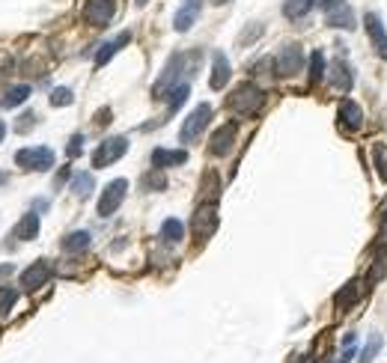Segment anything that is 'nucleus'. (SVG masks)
<instances>
[{
  "instance_id": "ddd939ff",
  "label": "nucleus",
  "mask_w": 387,
  "mask_h": 363,
  "mask_svg": "<svg viewBox=\"0 0 387 363\" xmlns=\"http://www.w3.org/2000/svg\"><path fill=\"white\" fill-rule=\"evenodd\" d=\"M232 146H235V122L221 125V128L209 137V152L215 155V158L230 155V152H232Z\"/></svg>"
},
{
  "instance_id": "a19ab883",
  "label": "nucleus",
  "mask_w": 387,
  "mask_h": 363,
  "mask_svg": "<svg viewBox=\"0 0 387 363\" xmlns=\"http://www.w3.org/2000/svg\"><path fill=\"white\" fill-rule=\"evenodd\" d=\"M143 4H149V0H137V6H143Z\"/></svg>"
},
{
  "instance_id": "2f4dec72",
  "label": "nucleus",
  "mask_w": 387,
  "mask_h": 363,
  "mask_svg": "<svg viewBox=\"0 0 387 363\" xmlns=\"http://www.w3.org/2000/svg\"><path fill=\"white\" fill-rule=\"evenodd\" d=\"M15 301H18V292L4 286V289H0V316H9V310L15 307Z\"/></svg>"
},
{
  "instance_id": "6ab92c4d",
  "label": "nucleus",
  "mask_w": 387,
  "mask_h": 363,
  "mask_svg": "<svg viewBox=\"0 0 387 363\" xmlns=\"http://www.w3.org/2000/svg\"><path fill=\"white\" fill-rule=\"evenodd\" d=\"M39 235V215H24L18 223H15V230H12V239H18V242H30Z\"/></svg>"
},
{
  "instance_id": "0eeeda50",
  "label": "nucleus",
  "mask_w": 387,
  "mask_h": 363,
  "mask_svg": "<svg viewBox=\"0 0 387 363\" xmlns=\"http://www.w3.org/2000/svg\"><path fill=\"white\" fill-rule=\"evenodd\" d=\"M126 194H129V179H114L110 185H105L102 197H98V215L110 218V215H114V211L122 206Z\"/></svg>"
},
{
  "instance_id": "c9c22d12",
  "label": "nucleus",
  "mask_w": 387,
  "mask_h": 363,
  "mask_svg": "<svg viewBox=\"0 0 387 363\" xmlns=\"http://www.w3.org/2000/svg\"><path fill=\"white\" fill-rule=\"evenodd\" d=\"M107 117H110V110H98V119H96V122H98V125H107V122H110Z\"/></svg>"
},
{
  "instance_id": "6e6552de",
  "label": "nucleus",
  "mask_w": 387,
  "mask_h": 363,
  "mask_svg": "<svg viewBox=\"0 0 387 363\" xmlns=\"http://www.w3.org/2000/svg\"><path fill=\"white\" fill-rule=\"evenodd\" d=\"M336 119H340V128L346 134H355L364 128V110H360L358 102H352V98H343L340 107H336Z\"/></svg>"
},
{
  "instance_id": "dca6fc26",
  "label": "nucleus",
  "mask_w": 387,
  "mask_h": 363,
  "mask_svg": "<svg viewBox=\"0 0 387 363\" xmlns=\"http://www.w3.org/2000/svg\"><path fill=\"white\" fill-rule=\"evenodd\" d=\"M360 295H364V283H360V280H348L346 286H343V289L340 292H336L334 295V307L336 310H352L358 301H360Z\"/></svg>"
},
{
  "instance_id": "e433bc0d",
  "label": "nucleus",
  "mask_w": 387,
  "mask_h": 363,
  "mask_svg": "<svg viewBox=\"0 0 387 363\" xmlns=\"http://www.w3.org/2000/svg\"><path fill=\"white\" fill-rule=\"evenodd\" d=\"M4 137H6V122L0 119V143H4Z\"/></svg>"
},
{
  "instance_id": "a211bd4d",
  "label": "nucleus",
  "mask_w": 387,
  "mask_h": 363,
  "mask_svg": "<svg viewBox=\"0 0 387 363\" xmlns=\"http://www.w3.org/2000/svg\"><path fill=\"white\" fill-rule=\"evenodd\" d=\"M188 161V152L185 149H152V167L167 170V167H179Z\"/></svg>"
},
{
  "instance_id": "f704fd0d",
  "label": "nucleus",
  "mask_w": 387,
  "mask_h": 363,
  "mask_svg": "<svg viewBox=\"0 0 387 363\" xmlns=\"http://www.w3.org/2000/svg\"><path fill=\"white\" fill-rule=\"evenodd\" d=\"M30 125H36V114H33V110H27V114H21V117H18L15 131L24 134V131H30Z\"/></svg>"
},
{
  "instance_id": "1a4fd4ad",
  "label": "nucleus",
  "mask_w": 387,
  "mask_h": 363,
  "mask_svg": "<svg viewBox=\"0 0 387 363\" xmlns=\"http://www.w3.org/2000/svg\"><path fill=\"white\" fill-rule=\"evenodd\" d=\"M114 0H86L84 4V18L90 27H105V24H110V18H114Z\"/></svg>"
},
{
  "instance_id": "7c9ffc66",
  "label": "nucleus",
  "mask_w": 387,
  "mask_h": 363,
  "mask_svg": "<svg viewBox=\"0 0 387 363\" xmlns=\"http://www.w3.org/2000/svg\"><path fill=\"white\" fill-rule=\"evenodd\" d=\"M164 185H167V179H164V173H161L158 167H152V173H146V176H143V187H146V191H161Z\"/></svg>"
},
{
  "instance_id": "473e14b6",
  "label": "nucleus",
  "mask_w": 387,
  "mask_h": 363,
  "mask_svg": "<svg viewBox=\"0 0 387 363\" xmlns=\"http://www.w3.org/2000/svg\"><path fill=\"white\" fill-rule=\"evenodd\" d=\"M72 102H74V95H72L69 86H57V90L51 93V105L54 107H69Z\"/></svg>"
},
{
  "instance_id": "b1692460",
  "label": "nucleus",
  "mask_w": 387,
  "mask_h": 363,
  "mask_svg": "<svg viewBox=\"0 0 387 363\" xmlns=\"http://www.w3.org/2000/svg\"><path fill=\"white\" fill-rule=\"evenodd\" d=\"M30 98V86L27 84H18V86H9V90L4 93V98H0V105L4 107H18Z\"/></svg>"
},
{
  "instance_id": "72a5a7b5",
  "label": "nucleus",
  "mask_w": 387,
  "mask_h": 363,
  "mask_svg": "<svg viewBox=\"0 0 387 363\" xmlns=\"http://www.w3.org/2000/svg\"><path fill=\"white\" fill-rule=\"evenodd\" d=\"M66 152H69V158H78V155L84 152V134H72V140H69V146H66Z\"/></svg>"
},
{
  "instance_id": "393cba45",
  "label": "nucleus",
  "mask_w": 387,
  "mask_h": 363,
  "mask_svg": "<svg viewBox=\"0 0 387 363\" xmlns=\"http://www.w3.org/2000/svg\"><path fill=\"white\" fill-rule=\"evenodd\" d=\"M310 9H313V0H286V4H283V15L289 18V21H295V18H304Z\"/></svg>"
},
{
  "instance_id": "bb28decb",
  "label": "nucleus",
  "mask_w": 387,
  "mask_h": 363,
  "mask_svg": "<svg viewBox=\"0 0 387 363\" xmlns=\"http://www.w3.org/2000/svg\"><path fill=\"white\" fill-rule=\"evenodd\" d=\"M93 173H78V176L72 179V191L78 194V197H90V191H93Z\"/></svg>"
},
{
  "instance_id": "412c9836",
  "label": "nucleus",
  "mask_w": 387,
  "mask_h": 363,
  "mask_svg": "<svg viewBox=\"0 0 387 363\" xmlns=\"http://www.w3.org/2000/svg\"><path fill=\"white\" fill-rule=\"evenodd\" d=\"M387 277V244H379L376 247V256H372V268L367 274L369 283H381Z\"/></svg>"
},
{
  "instance_id": "c756f323",
  "label": "nucleus",
  "mask_w": 387,
  "mask_h": 363,
  "mask_svg": "<svg viewBox=\"0 0 387 363\" xmlns=\"http://www.w3.org/2000/svg\"><path fill=\"white\" fill-rule=\"evenodd\" d=\"M381 334H372V340L367 343V348H364V355H360V360L358 363H372V360H376L379 357V352H381Z\"/></svg>"
},
{
  "instance_id": "9d476101",
  "label": "nucleus",
  "mask_w": 387,
  "mask_h": 363,
  "mask_svg": "<svg viewBox=\"0 0 387 363\" xmlns=\"http://www.w3.org/2000/svg\"><path fill=\"white\" fill-rule=\"evenodd\" d=\"M328 84L334 86V90H340V93H352V86H355V72H352V66L340 57V60H334L331 66H328Z\"/></svg>"
},
{
  "instance_id": "ea45409f",
  "label": "nucleus",
  "mask_w": 387,
  "mask_h": 363,
  "mask_svg": "<svg viewBox=\"0 0 387 363\" xmlns=\"http://www.w3.org/2000/svg\"><path fill=\"white\" fill-rule=\"evenodd\" d=\"M211 4H218V6H221V4H230V0H211Z\"/></svg>"
},
{
  "instance_id": "4468645a",
  "label": "nucleus",
  "mask_w": 387,
  "mask_h": 363,
  "mask_svg": "<svg viewBox=\"0 0 387 363\" xmlns=\"http://www.w3.org/2000/svg\"><path fill=\"white\" fill-rule=\"evenodd\" d=\"M191 227H194L197 239H209V235L218 230V209H215V203L199 206L197 215H194V220H191Z\"/></svg>"
},
{
  "instance_id": "f3484780",
  "label": "nucleus",
  "mask_w": 387,
  "mask_h": 363,
  "mask_svg": "<svg viewBox=\"0 0 387 363\" xmlns=\"http://www.w3.org/2000/svg\"><path fill=\"white\" fill-rule=\"evenodd\" d=\"M230 84V60L223 57V51H215L211 54V78H209V86L211 90H223Z\"/></svg>"
},
{
  "instance_id": "39448f33",
  "label": "nucleus",
  "mask_w": 387,
  "mask_h": 363,
  "mask_svg": "<svg viewBox=\"0 0 387 363\" xmlns=\"http://www.w3.org/2000/svg\"><path fill=\"white\" fill-rule=\"evenodd\" d=\"M15 164L21 170H36V173H45L54 167V152L48 146H30V149H21L15 155Z\"/></svg>"
},
{
  "instance_id": "20e7f679",
  "label": "nucleus",
  "mask_w": 387,
  "mask_h": 363,
  "mask_svg": "<svg viewBox=\"0 0 387 363\" xmlns=\"http://www.w3.org/2000/svg\"><path fill=\"white\" fill-rule=\"evenodd\" d=\"M211 122V105H197L191 114H188V119L182 122V131H179V140L182 143H194V140H199V134L206 131V125Z\"/></svg>"
},
{
  "instance_id": "c85d7f7f",
  "label": "nucleus",
  "mask_w": 387,
  "mask_h": 363,
  "mask_svg": "<svg viewBox=\"0 0 387 363\" xmlns=\"http://www.w3.org/2000/svg\"><path fill=\"white\" fill-rule=\"evenodd\" d=\"M372 158H376V173H379V179L387 182V146H384V143H376V146H372Z\"/></svg>"
},
{
  "instance_id": "9b49d317",
  "label": "nucleus",
  "mask_w": 387,
  "mask_h": 363,
  "mask_svg": "<svg viewBox=\"0 0 387 363\" xmlns=\"http://www.w3.org/2000/svg\"><path fill=\"white\" fill-rule=\"evenodd\" d=\"M364 24H367V36H369L372 48H376V54H379L381 60H387V30H384L381 15H379V12H367Z\"/></svg>"
},
{
  "instance_id": "f8f14e48",
  "label": "nucleus",
  "mask_w": 387,
  "mask_h": 363,
  "mask_svg": "<svg viewBox=\"0 0 387 363\" xmlns=\"http://www.w3.org/2000/svg\"><path fill=\"white\" fill-rule=\"evenodd\" d=\"M51 274H54L51 262H48V259H39V262H33L27 271H21V286H24L27 292H36L39 286H45L48 280H51Z\"/></svg>"
},
{
  "instance_id": "2eb2a0df",
  "label": "nucleus",
  "mask_w": 387,
  "mask_h": 363,
  "mask_svg": "<svg viewBox=\"0 0 387 363\" xmlns=\"http://www.w3.org/2000/svg\"><path fill=\"white\" fill-rule=\"evenodd\" d=\"M199 12H203V0H185L182 9L176 12V18H173V27H176L179 33H188L197 24Z\"/></svg>"
},
{
  "instance_id": "f257e3e1",
  "label": "nucleus",
  "mask_w": 387,
  "mask_h": 363,
  "mask_svg": "<svg viewBox=\"0 0 387 363\" xmlns=\"http://www.w3.org/2000/svg\"><path fill=\"white\" fill-rule=\"evenodd\" d=\"M262 105H265V93H262L256 84H242V86H235L232 95L227 98V107L235 110L239 117H254Z\"/></svg>"
},
{
  "instance_id": "79ce46f5",
  "label": "nucleus",
  "mask_w": 387,
  "mask_h": 363,
  "mask_svg": "<svg viewBox=\"0 0 387 363\" xmlns=\"http://www.w3.org/2000/svg\"><path fill=\"white\" fill-rule=\"evenodd\" d=\"M0 182H6V176H4V173H0Z\"/></svg>"
},
{
  "instance_id": "aec40b11",
  "label": "nucleus",
  "mask_w": 387,
  "mask_h": 363,
  "mask_svg": "<svg viewBox=\"0 0 387 363\" xmlns=\"http://www.w3.org/2000/svg\"><path fill=\"white\" fill-rule=\"evenodd\" d=\"M131 42V33H119L117 39H110V42H105L102 48H98V54H96V69H102L105 62L114 57V54H119V48L122 45H129Z\"/></svg>"
},
{
  "instance_id": "4c0bfd02",
  "label": "nucleus",
  "mask_w": 387,
  "mask_h": 363,
  "mask_svg": "<svg viewBox=\"0 0 387 363\" xmlns=\"http://www.w3.org/2000/svg\"><path fill=\"white\" fill-rule=\"evenodd\" d=\"M295 363H316L313 357H301V360H295Z\"/></svg>"
},
{
  "instance_id": "4be33fe9",
  "label": "nucleus",
  "mask_w": 387,
  "mask_h": 363,
  "mask_svg": "<svg viewBox=\"0 0 387 363\" xmlns=\"http://www.w3.org/2000/svg\"><path fill=\"white\" fill-rule=\"evenodd\" d=\"M60 247L66 250V253H81V250L90 247V232L86 230H78V232H69L63 242H60Z\"/></svg>"
},
{
  "instance_id": "a878e982",
  "label": "nucleus",
  "mask_w": 387,
  "mask_h": 363,
  "mask_svg": "<svg viewBox=\"0 0 387 363\" xmlns=\"http://www.w3.org/2000/svg\"><path fill=\"white\" fill-rule=\"evenodd\" d=\"M188 95H191V86H188V84L173 86V90L167 93V98H170V110H179L185 102H188Z\"/></svg>"
},
{
  "instance_id": "cd10ccee",
  "label": "nucleus",
  "mask_w": 387,
  "mask_h": 363,
  "mask_svg": "<svg viewBox=\"0 0 387 363\" xmlns=\"http://www.w3.org/2000/svg\"><path fill=\"white\" fill-rule=\"evenodd\" d=\"M324 78V54L313 51L310 54V84H319Z\"/></svg>"
},
{
  "instance_id": "423d86ee",
  "label": "nucleus",
  "mask_w": 387,
  "mask_h": 363,
  "mask_svg": "<svg viewBox=\"0 0 387 363\" xmlns=\"http://www.w3.org/2000/svg\"><path fill=\"white\" fill-rule=\"evenodd\" d=\"M304 66V51L301 45H283L277 57H274V72L280 74V78H292V74H298Z\"/></svg>"
},
{
  "instance_id": "f03ea898",
  "label": "nucleus",
  "mask_w": 387,
  "mask_h": 363,
  "mask_svg": "<svg viewBox=\"0 0 387 363\" xmlns=\"http://www.w3.org/2000/svg\"><path fill=\"white\" fill-rule=\"evenodd\" d=\"M324 12V24L334 30H355V12L346 0H319Z\"/></svg>"
},
{
  "instance_id": "7ed1b4c3",
  "label": "nucleus",
  "mask_w": 387,
  "mask_h": 363,
  "mask_svg": "<svg viewBox=\"0 0 387 363\" xmlns=\"http://www.w3.org/2000/svg\"><path fill=\"white\" fill-rule=\"evenodd\" d=\"M126 152H129V137H107V140L98 143V149L93 152V167L105 170L110 164H117Z\"/></svg>"
},
{
  "instance_id": "58836bf2",
  "label": "nucleus",
  "mask_w": 387,
  "mask_h": 363,
  "mask_svg": "<svg viewBox=\"0 0 387 363\" xmlns=\"http://www.w3.org/2000/svg\"><path fill=\"white\" fill-rule=\"evenodd\" d=\"M381 232L387 235V215H384V223H381Z\"/></svg>"
},
{
  "instance_id": "5701e85b",
  "label": "nucleus",
  "mask_w": 387,
  "mask_h": 363,
  "mask_svg": "<svg viewBox=\"0 0 387 363\" xmlns=\"http://www.w3.org/2000/svg\"><path fill=\"white\" fill-rule=\"evenodd\" d=\"M161 239H164L167 244H179L185 239V223L176 220V218H167L164 223H161Z\"/></svg>"
}]
</instances>
